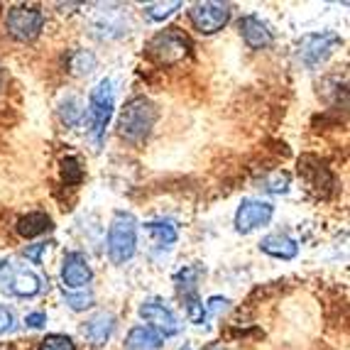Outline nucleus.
Listing matches in <instances>:
<instances>
[{
	"mask_svg": "<svg viewBox=\"0 0 350 350\" xmlns=\"http://www.w3.org/2000/svg\"><path fill=\"white\" fill-rule=\"evenodd\" d=\"M25 323H27L29 328H42L44 323H47V316L42 314V311H35V314H27Z\"/></svg>",
	"mask_w": 350,
	"mask_h": 350,
	"instance_id": "30",
	"label": "nucleus"
},
{
	"mask_svg": "<svg viewBox=\"0 0 350 350\" xmlns=\"http://www.w3.org/2000/svg\"><path fill=\"white\" fill-rule=\"evenodd\" d=\"M62 280L69 289H83L94 280V269L81 252H66L64 265H62Z\"/></svg>",
	"mask_w": 350,
	"mask_h": 350,
	"instance_id": "10",
	"label": "nucleus"
},
{
	"mask_svg": "<svg viewBox=\"0 0 350 350\" xmlns=\"http://www.w3.org/2000/svg\"><path fill=\"white\" fill-rule=\"evenodd\" d=\"M113 105H116V96H113V86L108 79L96 83V88L88 96V133L91 140L96 142V147H100L103 142L105 128L111 123Z\"/></svg>",
	"mask_w": 350,
	"mask_h": 350,
	"instance_id": "3",
	"label": "nucleus"
},
{
	"mask_svg": "<svg viewBox=\"0 0 350 350\" xmlns=\"http://www.w3.org/2000/svg\"><path fill=\"white\" fill-rule=\"evenodd\" d=\"M12 326H15V316H12V311L8 309V306H0V336L12 331Z\"/></svg>",
	"mask_w": 350,
	"mask_h": 350,
	"instance_id": "28",
	"label": "nucleus"
},
{
	"mask_svg": "<svg viewBox=\"0 0 350 350\" xmlns=\"http://www.w3.org/2000/svg\"><path fill=\"white\" fill-rule=\"evenodd\" d=\"M140 316L145 321H150L154 326V331L162 333V336H174L179 331V319L162 301H145L140 306Z\"/></svg>",
	"mask_w": 350,
	"mask_h": 350,
	"instance_id": "11",
	"label": "nucleus"
},
{
	"mask_svg": "<svg viewBox=\"0 0 350 350\" xmlns=\"http://www.w3.org/2000/svg\"><path fill=\"white\" fill-rule=\"evenodd\" d=\"M154 123H157L154 103L145 96H137L125 105L120 118H118V133L128 142H142L152 133Z\"/></svg>",
	"mask_w": 350,
	"mask_h": 350,
	"instance_id": "1",
	"label": "nucleus"
},
{
	"mask_svg": "<svg viewBox=\"0 0 350 350\" xmlns=\"http://www.w3.org/2000/svg\"><path fill=\"white\" fill-rule=\"evenodd\" d=\"M189 20L201 35H213L223 29L230 20V5L228 3H196L189 10Z\"/></svg>",
	"mask_w": 350,
	"mask_h": 350,
	"instance_id": "7",
	"label": "nucleus"
},
{
	"mask_svg": "<svg viewBox=\"0 0 350 350\" xmlns=\"http://www.w3.org/2000/svg\"><path fill=\"white\" fill-rule=\"evenodd\" d=\"M64 301L69 304V309L83 311V309H91V306H94V294H91V292H86V294H64Z\"/></svg>",
	"mask_w": 350,
	"mask_h": 350,
	"instance_id": "26",
	"label": "nucleus"
},
{
	"mask_svg": "<svg viewBox=\"0 0 350 350\" xmlns=\"http://www.w3.org/2000/svg\"><path fill=\"white\" fill-rule=\"evenodd\" d=\"M145 228L159 240V245L170 247L176 243V228L172 221H150V223H145Z\"/></svg>",
	"mask_w": 350,
	"mask_h": 350,
	"instance_id": "18",
	"label": "nucleus"
},
{
	"mask_svg": "<svg viewBox=\"0 0 350 350\" xmlns=\"http://www.w3.org/2000/svg\"><path fill=\"white\" fill-rule=\"evenodd\" d=\"M260 250L277 257V260H292V257H297L299 245L297 240L289 238L286 233H269L260 240Z\"/></svg>",
	"mask_w": 350,
	"mask_h": 350,
	"instance_id": "13",
	"label": "nucleus"
},
{
	"mask_svg": "<svg viewBox=\"0 0 350 350\" xmlns=\"http://www.w3.org/2000/svg\"><path fill=\"white\" fill-rule=\"evenodd\" d=\"M47 250V243H37V245H32V247H27L25 250V255H27V260H32L35 265H40L42 262V252Z\"/></svg>",
	"mask_w": 350,
	"mask_h": 350,
	"instance_id": "29",
	"label": "nucleus"
},
{
	"mask_svg": "<svg viewBox=\"0 0 350 350\" xmlns=\"http://www.w3.org/2000/svg\"><path fill=\"white\" fill-rule=\"evenodd\" d=\"M113 331H116V316L113 314H105V311H100V314H96L91 321L83 326V333H86V338L91 340L94 345H105L108 340H111Z\"/></svg>",
	"mask_w": 350,
	"mask_h": 350,
	"instance_id": "15",
	"label": "nucleus"
},
{
	"mask_svg": "<svg viewBox=\"0 0 350 350\" xmlns=\"http://www.w3.org/2000/svg\"><path fill=\"white\" fill-rule=\"evenodd\" d=\"M275 216V206L267 204V201H257V199H245L240 204L238 213H235V228L240 233H252L260 226H267Z\"/></svg>",
	"mask_w": 350,
	"mask_h": 350,
	"instance_id": "9",
	"label": "nucleus"
},
{
	"mask_svg": "<svg viewBox=\"0 0 350 350\" xmlns=\"http://www.w3.org/2000/svg\"><path fill=\"white\" fill-rule=\"evenodd\" d=\"M128 350H159L164 345V336L150 326H135L125 340Z\"/></svg>",
	"mask_w": 350,
	"mask_h": 350,
	"instance_id": "16",
	"label": "nucleus"
},
{
	"mask_svg": "<svg viewBox=\"0 0 350 350\" xmlns=\"http://www.w3.org/2000/svg\"><path fill=\"white\" fill-rule=\"evenodd\" d=\"M62 179H64L66 184H79V181L83 179V170H81V164H79V159L76 157L62 159Z\"/></svg>",
	"mask_w": 350,
	"mask_h": 350,
	"instance_id": "21",
	"label": "nucleus"
},
{
	"mask_svg": "<svg viewBox=\"0 0 350 350\" xmlns=\"http://www.w3.org/2000/svg\"><path fill=\"white\" fill-rule=\"evenodd\" d=\"M340 44H343L340 37L333 35V32L306 35V37H301V42L297 44V57L306 69H316V66L321 64V62H326Z\"/></svg>",
	"mask_w": 350,
	"mask_h": 350,
	"instance_id": "5",
	"label": "nucleus"
},
{
	"mask_svg": "<svg viewBox=\"0 0 350 350\" xmlns=\"http://www.w3.org/2000/svg\"><path fill=\"white\" fill-rule=\"evenodd\" d=\"M181 297H184V304H187V314H189V321L191 323H206V309L204 304H201L199 294H196V289H189V292H181Z\"/></svg>",
	"mask_w": 350,
	"mask_h": 350,
	"instance_id": "20",
	"label": "nucleus"
},
{
	"mask_svg": "<svg viewBox=\"0 0 350 350\" xmlns=\"http://www.w3.org/2000/svg\"><path fill=\"white\" fill-rule=\"evenodd\" d=\"M81 118H83V111L76 98H66L64 103H62V120H64L66 125L74 128V125L81 123Z\"/></svg>",
	"mask_w": 350,
	"mask_h": 350,
	"instance_id": "23",
	"label": "nucleus"
},
{
	"mask_svg": "<svg viewBox=\"0 0 350 350\" xmlns=\"http://www.w3.org/2000/svg\"><path fill=\"white\" fill-rule=\"evenodd\" d=\"M5 27L15 40L29 42L35 40L42 32V27H44V15H42L40 8H27V5L10 8L5 18Z\"/></svg>",
	"mask_w": 350,
	"mask_h": 350,
	"instance_id": "6",
	"label": "nucleus"
},
{
	"mask_svg": "<svg viewBox=\"0 0 350 350\" xmlns=\"http://www.w3.org/2000/svg\"><path fill=\"white\" fill-rule=\"evenodd\" d=\"M181 350H191V348H181ZM206 350H226V348H218V345H211V348H206Z\"/></svg>",
	"mask_w": 350,
	"mask_h": 350,
	"instance_id": "31",
	"label": "nucleus"
},
{
	"mask_svg": "<svg viewBox=\"0 0 350 350\" xmlns=\"http://www.w3.org/2000/svg\"><path fill=\"white\" fill-rule=\"evenodd\" d=\"M262 184H265V189H267V191L284 193L286 189H289V174H286V172H277V174H269Z\"/></svg>",
	"mask_w": 350,
	"mask_h": 350,
	"instance_id": "25",
	"label": "nucleus"
},
{
	"mask_svg": "<svg viewBox=\"0 0 350 350\" xmlns=\"http://www.w3.org/2000/svg\"><path fill=\"white\" fill-rule=\"evenodd\" d=\"M96 69V57L86 49H76L69 57V71L76 76H86Z\"/></svg>",
	"mask_w": 350,
	"mask_h": 350,
	"instance_id": "19",
	"label": "nucleus"
},
{
	"mask_svg": "<svg viewBox=\"0 0 350 350\" xmlns=\"http://www.w3.org/2000/svg\"><path fill=\"white\" fill-rule=\"evenodd\" d=\"M47 230H52V218L47 213H27L18 221V233L23 238H37Z\"/></svg>",
	"mask_w": 350,
	"mask_h": 350,
	"instance_id": "17",
	"label": "nucleus"
},
{
	"mask_svg": "<svg viewBox=\"0 0 350 350\" xmlns=\"http://www.w3.org/2000/svg\"><path fill=\"white\" fill-rule=\"evenodd\" d=\"M228 306H230V301H228V299H223V297H211L208 304L204 306V309H206V319H208V316H221L223 311L228 309Z\"/></svg>",
	"mask_w": 350,
	"mask_h": 350,
	"instance_id": "27",
	"label": "nucleus"
},
{
	"mask_svg": "<svg viewBox=\"0 0 350 350\" xmlns=\"http://www.w3.org/2000/svg\"><path fill=\"white\" fill-rule=\"evenodd\" d=\"M189 49H191V42L184 32H179L176 27L164 29L157 37H152L150 44H147V54H150L157 64H176L187 57Z\"/></svg>",
	"mask_w": 350,
	"mask_h": 350,
	"instance_id": "4",
	"label": "nucleus"
},
{
	"mask_svg": "<svg viewBox=\"0 0 350 350\" xmlns=\"http://www.w3.org/2000/svg\"><path fill=\"white\" fill-rule=\"evenodd\" d=\"M40 350H76L74 340L69 336H62V333H52L40 343Z\"/></svg>",
	"mask_w": 350,
	"mask_h": 350,
	"instance_id": "24",
	"label": "nucleus"
},
{
	"mask_svg": "<svg viewBox=\"0 0 350 350\" xmlns=\"http://www.w3.org/2000/svg\"><path fill=\"white\" fill-rule=\"evenodd\" d=\"M179 8H181L179 0H174V3H152V5L145 8V15L150 20H157V23H159V20L170 18L172 12L179 10Z\"/></svg>",
	"mask_w": 350,
	"mask_h": 350,
	"instance_id": "22",
	"label": "nucleus"
},
{
	"mask_svg": "<svg viewBox=\"0 0 350 350\" xmlns=\"http://www.w3.org/2000/svg\"><path fill=\"white\" fill-rule=\"evenodd\" d=\"M238 27H240V35H243V40H245V44L250 49H265L272 44V29L260 18H255V15L243 18Z\"/></svg>",
	"mask_w": 350,
	"mask_h": 350,
	"instance_id": "12",
	"label": "nucleus"
},
{
	"mask_svg": "<svg viewBox=\"0 0 350 350\" xmlns=\"http://www.w3.org/2000/svg\"><path fill=\"white\" fill-rule=\"evenodd\" d=\"M299 170H301V174L309 179V184L314 189H326V191H331L333 187V174L328 172V167L321 162V159L316 157H304L301 162H299Z\"/></svg>",
	"mask_w": 350,
	"mask_h": 350,
	"instance_id": "14",
	"label": "nucleus"
},
{
	"mask_svg": "<svg viewBox=\"0 0 350 350\" xmlns=\"http://www.w3.org/2000/svg\"><path fill=\"white\" fill-rule=\"evenodd\" d=\"M0 286L5 292L15 294V297H35L42 289V280L32 272V269L23 267H8L5 262H0Z\"/></svg>",
	"mask_w": 350,
	"mask_h": 350,
	"instance_id": "8",
	"label": "nucleus"
},
{
	"mask_svg": "<svg viewBox=\"0 0 350 350\" xmlns=\"http://www.w3.org/2000/svg\"><path fill=\"white\" fill-rule=\"evenodd\" d=\"M135 245H137V221L133 213L118 211L108 228V255L116 265H123L135 255Z\"/></svg>",
	"mask_w": 350,
	"mask_h": 350,
	"instance_id": "2",
	"label": "nucleus"
}]
</instances>
